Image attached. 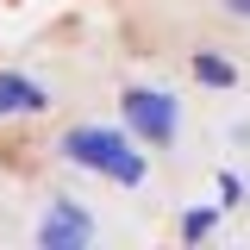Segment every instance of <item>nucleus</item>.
I'll use <instances>...</instances> for the list:
<instances>
[{"instance_id":"7ed1b4c3","label":"nucleus","mask_w":250,"mask_h":250,"mask_svg":"<svg viewBox=\"0 0 250 250\" xmlns=\"http://www.w3.org/2000/svg\"><path fill=\"white\" fill-rule=\"evenodd\" d=\"M38 238L50 250H62V244H88L94 238V219L75 207V200H50V213H44V225H38Z\"/></svg>"},{"instance_id":"20e7f679","label":"nucleus","mask_w":250,"mask_h":250,"mask_svg":"<svg viewBox=\"0 0 250 250\" xmlns=\"http://www.w3.org/2000/svg\"><path fill=\"white\" fill-rule=\"evenodd\" d=\"M50 106V88H38L25 75H6L0 69V113H44Z\"/></svg>"},{"instance_id":"0eeeda50","label":"nucleus","mask_w":250,"mask_h":250,"mask_svg":"<svg viewBox=\"0 0 250 250\" xmlns=\"http://www.w3.org/2000/svg\"><path fill=\"white\" fill-rule=\"evenodd\" d=\"M225 13L231 19H250V0H225Z\"/></svg>"},{"instance_id":"39448f33","label":"nucleus","mask_w":250,"mask_h":250,"mask_svg":"<svg viewBox=\"0 0 250 250\" xmlns=\"http://www.w3.org/2000/svg\"><path fill=\"white\" fill-rule=\"evenodd\" d=\"M194 75H200L207 88H231V62H225V57H207V50L194 57Z\"/></svg>"},{"instance_id":"f03ea898","label":"nucleus","mask_w":250,"mask_h":250,"mask_svg":"<svg viewBox=\"0 0 250 250\" xmlns=\"http://www.w3.org/2000/svg\"><path fill=\"white\" fill-rule=\"evenodd\" d=\"M125 119L138 138H150V144H169L175 138V100L163 88H125Z\"/></svg>"},{"instance_id":"423d86ee","label":"nucleus","mask_w":250,"mask_h":250,"mask_svg":"<svg viewBox=\"0 0 250 250\" xmlns=\"http://www.w3.org/2000/svg\"><path fill=\"white\" fill-rule=\"evenodd\" d=\"M207 225H213V213H188V219H182V238H200Z\"/></svg>"},{"instance_id":"f257e3e1","label":"nucleus","mask_w":250,"mask_h":250,"mask_svg":"<svg viewBox=\"0 0 250 250\" xmlns=\"http://www.w3.org/2000/svg\"><path fill=\"white\" fill-rule=\"evenodd\" d=\"M62 156L69 163H82L94 175H106V182H144V150H131L119 131H100V125H75V131H62Z\"/></svg>"}]
</instances>
